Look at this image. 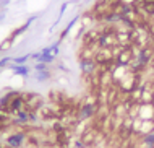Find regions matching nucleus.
Here are the masks:
<instances>
[{"mask_svg":"<svg viewBox=\"0 0 154 148\" xmlns=\"http://www.w3.org/2000/svg\"><path fill=\"white\" fill-rule=\"evenodd\" d=\"M26 142H28V132H25V130H18V132L10 133L5 140V143L12 148H23L26 145Z\"/></svg>","mask_w":154,"mask_h":148,"instance_id":"1","label":"nucleus"},{"mask_svg":"<svg viewBox=\"0 0 154 148\" xmlns=\"http://www.w3.org/2000/svg\"><path fill=\"white\" fill-rule=\"evenodd\" d=\"M21 109H25V93L16 91V95L12 98V101H10L7 111H8L10 116H15L16 112H20Z\"/></svg>","mask_w":154,"mask_h":148,"instance_id":"2","label":"nucleus"},{"mask_svg":"<svg viewBox=\"0 0 154 148\" xmlns=\"http://www.w3.org/2000/svg\"><path fill=\"white\" fill-rule=\"evenodd\" d=\"M34 20H36V16H31V18H28V20H26V21L21 25V26H20V28L13 29V31H12V34H10L8 37H10V39H13V41H15L16 37H18V36H21V34L25 33V31L28 29L31 25H33V23H34Z\"/></svg>","mask_w":154,"mask_h":148,"instance_id":"3","label":"nucleus"},{"mask_svg":"<svg viewBox=\"0 0 154 148\" xmlns=\"http://www.w3.org/2000/svg\"><path fill=\"white\" fill-rule=\"evenodd\" d=\"M10 70H12L15 75H18V77H28L29 72H31L28 65H15V64L10 65Z\"/></svg>","mask_w":154,"mask_h":148,"instance_id":"4","label":"nucleus"},{"mask_svg":"<svg viewBox=\"0 0 154 148\" xmlns=\"http://www.w3.org/2000/svg\"><path fill=\"white\" fill-rule=\"evenodd\" d=\"M78 20H80V16H75V18H71V21L68 23V25L65 26V29H63V31H62V33H60V36H59V42H62V41H63L65 37L68 36V33H70V31H71V28H73V26L76 25V23H78Z\"/></svg>","mask_w":154,"mask_h":148,"instance_id":"5","label":"nucleus"},{"mask_svg":"<svg viewBox=\"0 0 154 148\" xmlns=\"http://www.w3.org/2000/svg\"><path fill=\"white\" fill-rule=\"evenodd\" d=\"M50 78H52V72H50V68L36 72V80L37 81H49Z\"/></svg>","mask_w":154,"mask_h":148,"instance_id":"6","label":"nucleus"},{"mask_svg":"<svg viewBox=\"0 0 154 148\" xmlns=\"http://www.w3.org/2000/svg\"><path fill=\"white\" fill-rule=\"evenodd\" d=\"M29 59H31V54H25V56H20V57H15V59H12V62H13L15 65H25Z\"/></svg>","mask_w":154,"mask_h":148,"instance_id":"7","label":"nucleus"},{"mask_svg":"<svg viewBox=\"0 0 154 148\" xmlns=\"http://www.w3.org/2000/svg\"><path fill=\"white\" fill-rule=\"evenodd\" d=\"M47 68H49V65H47V64H41V62H37V64L34 65V70H36V72H39V70H47Z\"/></svg>","mask_w":154,"mask_h":148,"instance_id":"8","label":"nucleus"},{"mask_svg":"<svg viewBox=\"0 0 154 148\" xmlns=\"http://www.w3.org/2000/svg\"><path fill=\"white\" fill-rule=\"evenodd\" d=\"M10 62H12V59H10V57H3L2 60H0V68H3V67H7V65L10 64Z\"/></svg>","mask_w":154,"mask_h":148,"instance_id":"9","label":"nucleus"}]
</instances>
